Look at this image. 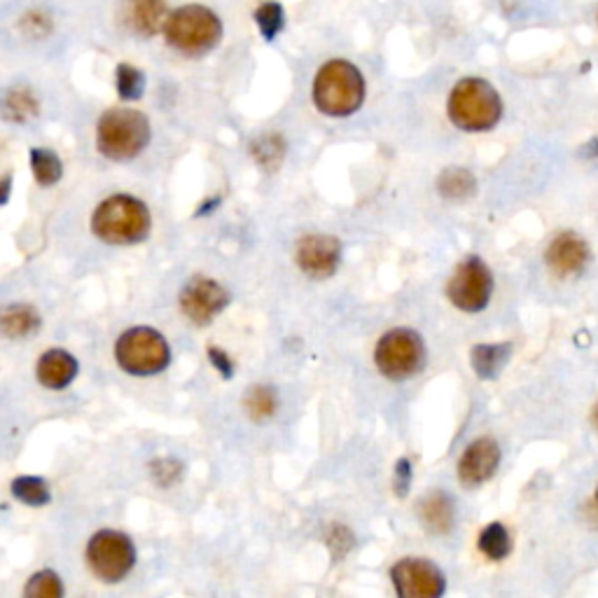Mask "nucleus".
Segmentation results:
<instances>
[{
    "instance_id": "nucleus-2",
    "label": "nucleus",
    "mask_w": 598,
    "mask_h": 598,
    "mask_svg": "<svg viewBox=\"0 0 598 598\" xmlns=\"http://www.w3.org/2000/svg\"><path fill=\"white\" fill-rule=\"evenodd\" d=\"M222 33L225 26L220 14L202 3H187L171 10L162 29L166 45L189 59H199L214 52L222 41Z\"/></svg>"
},
{
    "instance_id": "nucleus-11",
    "label": "nucleus",
    "mask_w": 598,
    "mask_h": 598,
    "mask_svg": "<svg viewBox=\"0 0 598 598\" xmlns=\"http://www.w3.org/2000/svg\"><path fill=\"white\" fill-rule=\"evenodd\" d=\"M231 295L225 285L208 276H192L181 291V312L195 325H210L229 304Z\"/></svg>"
},
{
    "instance_id": "nucleus-37",
    "label": "nucleus",
    "mask_w": 598,
    "mask_h": 598,
    "mask_svg": "<svg viewBox=\"0 0 598 598\" xmlns=\"http://www.w3.org/2000/svg\"><path fill=\"white\" fill-rule=\"evenodd\" d=\"M596 26H598V12H596Z\"/></svg>"
},
{
    "instance_id": "nucleus-14",
    "label": "nucleus",
    "mask_w": 598,
    "mask_h": 598,
    "mask_svg": "<svg viewBox=\"0 0 598 598\" xmlns=\"http://www.w3.org/2000/svg\"><path fill=\"white\" fill-rule=\"evenodd\" d=\"M547 267L558 279H573L580 276L591 262V250L583 237H577L575 231H564L552 239L547 253H545Z\"/></svg>"
},
{
    "instance_id": "nucleus-31",
    "label": "nucleus",
    "mask_w": 598,
    "mask_h": 598,
    "mask_svg": "<svg viewBox=\"0 0 598 598\" xmlns=\"http://www.w3.org/2000/svg\"><path fill=\"white\" fill-rule=\"evenodd\" d=\"M150 475L154 479V485H160L162 489H171L183 475V466L173 458H162L150 463Z\"/></svg>"
},
{
    "instance_id": "nucleus-19",
    "label": "nucleus",
    "mask_w": 598,
    "mask_h": 598,
    "mask_svg": "<svg viewBox=\"0 0 598 598\" xmlns=\"http://www.w3.org/2000/svg\"><path fill=\"white\" fill-rule=\"evenodd\" d=\"M43 318L29 304H10L0 308V335L8 339H26L41 330Z\"/></svg>"
},
{
    "instance_id": "nucleus-33",
    "label": "nucleus",
    "mask_w": 598,
    "mask_h": 598,
    "mask_svg": "<svg viewBox=\"0 0 598 598\" xmlns=\"http://www.w3.org/2000/svg\"><path fill=\"white\" fill-rule=\"evenodd\" d=\"M208 358H210V365L225 377L229 379L231 374H235V360L229 358V354H225L222 349H218V346H210L208 349Z\"/></svg>"
},
{
    "instance_id": "nucleus-25",
    "label": "nucleus",
    "mask_w": 598,
    "mask_h": 598,
    "mask_svg": "<svg viewBox=\"0 0 598 598\" xmlns=\"http://www.w3.org/2000/svg\"><path fill=\"white\" fill-rule=\"evenodd\" d=\"M510 550H512V540L505 524L493 522L479 533V552L487 558H491V562H503V558L510 554Z\"/></svg>"
},
{
    "instance_id": "nucleus-35",
    "label": "nucleus",
    "mask_w": 598,
    "mask_h": 598,
    "mask_svg": "<svg viewBox=\"0 0 598 598\" xmlns=\"http://www.w3.org/2000/svg\"><path fill=\"white\" fill-rule=\"evenodd\" d=\"M591 421H594V428H596V433H598V402L594 404V414H591Z\"/></svg>"
},
{
    "instance_id": "nucleus-34",
    "label": "nucleus",
    "mask_w": 598,
    "mask_h": 598,
    "mask_svg": "<svg viewBox=\"0 0 598 598\" xmlns=\"http://www.w3.org/2000/svg\"><path fill=\"white\" fill-rule=\"evenodd\" d=\"M12 197V173L0 178V206H6Z\"/></svg>"
},
{
    "instance_id": "nucleus-24",
    "label": "nucleus",
    "mask_w": 598,
    "mask_h": 598,
    "mask_svg": "<svg viewBox=\"0 0 598 598\" xmlns=\"http://www.w3.org/2000/svg\"><path fill=\"white\" fill-rule=\"evenodd\" d=\"M253 19L264 41L274 43L285 29V8L279 0H264L253 10Z\"/></svg>"
},
{
    "instance_id": "nucleus-21",
    "label": "nucleus",
    "mask_w": 598,
    "mask_h": 598,
    "mask_svg": "<svg viewBox=\"0 0 598 598\" xmlns=\"http://www.w3.org/2000/svg\"><path fill=\"white\" fill-rule=\"evenodd\" d=\"M31 171L37 185L52 187L64 178V162L59 154L47 148H33L31 150Z\"/></svg>"
},
{
    "instance_id": "nucleus-9",
    "label": "nucleus",
    "mask_w": 598,
    "mask_h": 598,
    "mask_svg": "<svg viewBox=\"0 0 598 598\" xmlns=\"http://www.w3.org/2000/svg\"><path fill=\"white\" fill-rule=\"evenodd\" d=\"M493 295V274L487 262L470 255L463 260L452 279L447 281V297L449 302L466 314H479L489 306Z\"/></svg>"
},
{
    "instance_id": "nucleus-28",
    "label": "nucleus",
    "mask_w": 598,
    "mask_h": 598,
    "mask_svg": "<svg viewBox=\"0 0 598 598\" xmlns=\"http://www.w3.org/2000/svg\"><path fill=\"white\" fill-rule=\"evenodd\" d=\"M250 154L264 171H276L285 157V141L279 133H267L250 145Z\"/></svg>"
},
{
    "instance_id": "nucleus-5",
    "label": "nucleus",
    "mask_w": 598,
    "mask_h": 598,
    "mask_svg": "<svg viewBox=\"0 0 598 598\" xmlns=\"http://www.w3.org/2000/svg\"><path fill=\"white\" fill-rule=\"evenodd\" d=\"M152 139L150 120L141 110L110 108L96 124V148L112 162L137 160Z\"/></svg>"
},
{
    "instance_id": "nucleus-29",
    "label": "nucleus",
    "mask_w": 598,
    "mask_h": 598,
    "mask_svg": "<svg viewBox=\"0 0 598 598\" xmlns=\"http://www.w3.org/2000/svg\"><path fill=\"white\" fill-rule=\"evenodd\" d=\"M24 594L29 598H62L64 596L62 577L54 570H37L35 575L29 577Z\"/></svg>"
},
{
    "instance_id": "nucleus-3",
    "label": "nucleus",
    "mask_w": 598,
    "mask_h": 598,
    "mask_svg": "<svg viewBox=\"0 0 598 598\" xmlns=\"http://www.w3.org/2000/svg\"><path fill=\"white\" fill-rule=\"evenodd\" d=\"M314 106L327 118H351L368 96L362 70L349 59L325 62L314 77Z\"/></svg>"
},
{
    "instance_id": "nucleus-26",
    "label": "nucleus",
    "mask_w": 598,
    "mask_h": 598,
    "mask_svg": "<svg viewBox=\"0 0 598 598\" xmlns=\"http://www.w3.org/2000/svg\"><path fill=\"white\" fill-rule=\"evenodd\" d=\"M115 87H118V96L122 101H139L145 94V73L133 64H120L115 68Z\"/></svg>"
},
{
    "instance_id": "nucleus-27",
    "label": "nucleus",
    "mask_w": 598,
    "mask_h": 598,
    "mask_svg": "<svg viewBox=\"0 0 598 598\" xmlns=\"http://www.w3.org/2000/svg\"><path fill=\"white\" fill-rule=\"evenodd\" d=\"M243 410L253 421L272 418L279 410L276 391L269 389V385H253V389H250L243 398Z\"/></svg>"
},
{
    "instance_id": "nucleus-4",
    "label": "nucleus",
    "mask_w": 598,
    "mask_h": 598,
    "mask_svg": "<svg viewBox=\"0 0 598 598\" xmlns=\"http://www.w3.org/2000/svg\"><path fill=\"white\" fill-rule=\"evenodd\" d=\"M150 229V208L131 195H112L104 199L91 216V231L110 246L141 243L148 239Z\"/></svg>"
},
{
    "instance_id": "nucleus-30",
    "label": "nucleus",
    "mask_w": 598,
    "mask_h": 598,
    "mask_svg": "<svg viewBox=\"0 0 598 598\" xmlns=\"http://www.w3.org/2000/svg\"><path fill=\"white\" fill-rule=\"evenodd\" d=\"M19 29H22V33L26 37H33V41H43V37L52 35V31H54L52 14L41 8H31L22 14V19H19Z\"/></svg>"
},
{
    "instance_id": "nucleus-18",
    "label": "nucleus",
    "mask_w": 598,
    "mask_h": 598,
    "mask_svg": "<svg viewBox=\"0 0 598 598\" xmlns=\"http://www.w3.org/2000/svg\"><path fill=\"white\" fill-rule=\"evenodd\" d=\"M454 498L445 491H433L418 503V517L423 526L435 535H445L454 526Z\"/></svg>"
},
{
    "instance_id": "nucleus-17",
    "label": "nucleus",
    "mask_w": 598,
    "mask_h": 598,
    "mask_svg": "<svg viewBox=\"0 0 598 598\" xmlns=\"http://www.w3.org/2000/svg\"><path fill=\"white\" fill-rule=\"evenodd\" d=\"M41 115V101L33 89L17 85L0 94V118L12 124H26Z\"/></svg>"
},
{
    "instance_id": "nucleus-1",
    "label": "nucleus",
    "mask_w": 598,
    "mask_h": 598,
    "mask_svg": "<svg viewBox=\"0 0 598 598\" xmlns=\"http://www.w3.org/2000/svg\"><path fill=\"white\" fill-rule=\"evenodd\" d=\"M503 96L485 80V77L468 75L452 87L447 96V115L456 129L468 133H485L503 120Z\"/></svg>"
},
{
    "instance_id": "nucleus-12",
    "label": "nucleus",
    "mask_w": 598,
    "mask_h": 598,
    "mask_svg": "<svg viewBox=\"0 0 598 598\" xmlns=\"http://www.w3.org/2000/svg\"><path fill=\"white\" fill-rule=\"evenodd\" d=\"M297 264L306 276L316 281L330 279L341 262V243L335 237L312 235L297 243Z\"/></svg>"
},
{
    "instance_id": "nucleus-32",
    "label": "nucleus",
    "mask_w": 598,
    "mask_h": 598,
    "mask_svg": "<svg viewBox=\"0 0 598 598\" xmlns=\"http://www.w3.org/2000/svg\"><path fill=\"white\" fill-rule=\"evenodd\" d=\"M393 485H395L398 496H407V489H410V485H412V463H410L407 458H400V460H398Z\"/></svg>"
},
{
    "instance_id": "nucleus-22",
    "label": "nucleus",
    "mask_w": 598,
    "mask_h": 598,
    "mask_svg": "<svg viewBox=\"0 0 598 598\" xmlns=\"http://www.w3.org/2000/svg\"><path fill=\"white\" fill-rule=\"evenodd\" d=\"M10 491L19 503H24L29 508H43L52 500L50 485L43 477H35V475H22L12 479Z\"/></svg>"
},
{
    "instance_id": "nucleus-13",
    "label": "nucleus",
    "mask_w": 598,
    "mask_h": 598,
    "mask_svg": "<svg viewBox=\"0 0 598 598\" xmlns=\"http://www.w3.org/2000/svg\"><path fill=\"white\" fill-rule=\"evenodd\" d=\"M500 466V447L493 437H479L458 460V479L463 487H481L496 475Z\"/></svg>"
},
{
    "instance_id": "nucleus-20",
    "label": "nucleus",
    "mask_w": 598,
    "mask_h": 598,
    "mask_svg": "<svg viewBox=\"0 0 598 598\" xmlns=\"http://www.w3.org/2000/svg\"><path fill=\"white\" fill-rule=\"evenodd\" d=\"M512 344H477L470 351L472 370L479 379H496L510 360Z\"/></svg>"
},
{
    "instance_id": "nucleus-8",
    "label": "nucleus",
    "mask_w": 598,
    "mask_h": 598,
    "mask_svg": "<svg viewBox=\"0 0 598 598\" xmlns=\"http://www.w3.org/2000/svg\"><path fill=\"white\" fill-rule=\"evenodd\" d=\"M87 564L106 585H118L137 566V547L122 531H99L87 543Z\"/></svg>"
},
{
    "instance_id": "nucleus-10",
    "label": "nucleus",
    "mask_w": 598,
    "mask_h": 598,
    "mask_svg": "<svg viewBox=\"0 0 598 598\" xmlns=\"http://www.w3.org/2000/svg\"><path fill=\"white\" fill-rule=\"evenodd\" d=\"M391 580L400 598H439L447 591L445 573L428 558H400L391 568Z\"/></svg>"
},
{
    "instance_id": "nucleus-15",
    "label": "nucleus",
    "mask_w": 598,
    "mask_h": 598,
    "mask_svg": "<svg viewBox=\"0 0 598 598\" xmlns=\"http://www.w3.org/2000/svg\"><path fill=\"white\" fill-rule=\"evenodd\" d=\"M168 12L166 0H124L122 22L133 35L152 37L164 29Z\"/></svg>"
},
{
    "instance_id": "nucleus-16",
    "label": "nucleus",
    "mask_w": 598,
    "mask_h": 598,
    "mask_svg": "<svg viewBox=\"0 0 598 598\" xmlns=\"http://www.w3.org/2000/svg\"><path fill=\"white\" fill-rule=\"evenodd\" d=\"M80 372V362L64 349H50L35 365V377L50 391H64Z\"/></svg>"
},
{
    "instance_id": "nucleus-6",
    "label": "nucleus",
    "mask_w": 598,
    "mask_h": 598,
    "mask_svg": "<svg viewBox=\"0 0 598 598\" xmlns=\"http://www.w3.org/2000/svg\"><path fill=\"white\" fill-rule=\"evenodd\" d=\"M115 360L131 377H154L168 368L171 346L154 327H129L115 344Z\"/></svg>"
},
{
    "instance_id": "nucleus-23",
    "label": "nucleus",
    "mask_w": 598,
    "mask_h": 598,
    "mask_svg": "<svg viewBox=\"0 0 598 598\" xmlns=\"http://www.w3.org/2000/svg\"><path fill=\"white\" fill-rule=\"evenodd\" d=\"M437 187H439V195L445 199H452V202H463L475 195L477 189V181L472 173L468 168H447L445 173H442L439 181H437Z\"/></svg>"
},
{
    "instance_id": "nucleus-36",
    "label": "nucleus",
    "mask_w": 598,
    "mask_h": 598,
    "mask_svg": "<svg viewBox=\"0 0 598 598\" xmlns=\"http://www.w3.org/2000/svg\"><path fill=\"white\" fill-rule=\"evenodd\" d=\"M594 498H596V505H598V487H596V493H594Z\"/></svg>"
},
{
    "instance_id": "nucleus-7",
    "label": "nucleus",
    "mask_w": 598,
    "mask_h": 598,
    "mask_svg": "<svg viewBox=\"0 0 598 598\" xmlns=\"http://www.w3.org/2000/svg\"><path fill=\"white\" fill-rule=\"evenodd\" d=\"M377 370L391 381H407L426 365V344L410 327H395L385 333L374 349Z\"/></svg>"
}]
</instances>
